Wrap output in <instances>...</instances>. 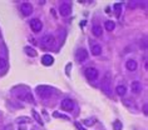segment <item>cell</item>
Listing matches in <instances>:
<instances>
[{"mask_svg":"<svg viewBox=\"0 0 148 130\" xmlns=\"http://www.w3.org/2000/svg\"><path fill=\"white\" fill-rule=\"evenodd\" d=\"M19 130H25V128H20V129H19Z\"/></svg>","mask_w":148,"mask_h":130,"instance_id":"484cf974","label":"cell"},{"mask_svg":"<svg viewBox=\"0 0 148 130\" xmlns=\"http://www.w3.org/2000/svg\"><path fill=\"white\" fill-rule=\"evenodd\" d=\"M143 111H144V115H147V114H148V110H147V105H144V106H143Z\"/></svg>","mask_w":148,"mask_h":130,"instance_id":"d4e9b609","label":"cell"},{"mask_svg":"<svg viewBox=\"0 0 148 130\" xmlns=\"http://www.w3.org/2000/svg\"><path fill=\"white\" fill-rule=\"evenodd\" d=\"M116 93L119 96H124L125 93H127V89H125L124 85H118V86L116 88Z\"/></svg>","mask_w":148,"mask_h":130,"instance_id":"9a60e30c","label":"cell"},{"mask_svg":"<svg viewBox=\"0 0 148 130\" xmlns=\"http://www.w3.org/2000/svg\"><path fill=\"white\" fill-rule=\"evenodd\" d=\"M75 126H77V128H78V130H86L84 128H82V125H80L79 123H75Z\"/></svg>","mask_w":148,"mask_h":130,"instance_id":"cb8c5ba5","label":"cell"},{"mask_svg":"<svg viewBox=\"0 0 148 130\" xmlns=\"http://www.w3.org/2000/svg\"><path fill=\"white\" fill-rule=\"evenodd\" d=\"M92 33H93L94 36H97V38H101V36L103 35V29L101 25H94L93 28H92Z\"/></svg>","mask_w":148,"mask_h":130,"instance_id":"4fadbf2b","label":"cell"},{"mask_svg":"<svg viewBox=\"0 0 148 130\" xmlns=\"http://www.w3.org/2000/svg\"><path fill=\"white\" fill-rule=\"evenodd\" d=\"M55 44V39L53 35H44L42 38V45L44 48H51Z\"/></svg>","mask_w":148,"mask_h":130,"instance_id":"277c9868","label":"cell"},{"mask_svg":"<svg viewBox=\"0 0 148 130\" xmlns=\"http://www.w3.org/2000/svg\"><path fill=\"white\" fill-rule=\"evenodd\" d=\"M92 54H93V55H99V54H102V46L98 45V44L93 45V46H92Z\"/></svg>","mask_w":148,"mask_h":130,"instance_id":"e0dca14e","label":"cell"},{"mask_svg":"<svg viewBox=\"0 0 148 130\" xmlns=\"http://www.w3.org/2000/svg\"><path fill=\"white\" fill-rule=\"evenodd\" d=\"M109 85H110V73H107L104 78H103L102 80V89L104 90V93H107V94H110L109 91Z\"/></svg>","mask_w":148,"mask_h":130,"instance_id":"5b68a950","label":"cell"},{"mask_svg":"<svg viewBox=\"0 0 148 130\" xmlns=\"http://www.w3.org/2000/svg\"><path fill=\"white\" fill-rule=\"evenodd\" d=\"M75 58L79 63H84L88 59V53L86 49H78L75 53Z\"/></svg>","mask_w":148,"mask_h":130,"instance_id":"52a82bcc","label":"cell"},{"mask_svg":"<svg viewBox=\"0 0 148 130\" xmlns=\"http://www.w3.org/2000/svg\"><path fill=\"white\" fill-rule=\"evenodd\" d=\"M137 61L133 60V59H129V60H127V63H125V68H127V70H129V71H134V70L137 69Z\"/></svg>","mask_w":148,"mask_h":130,"instance_id":"7c38bea8","label":"cell"},{"mask_svg":"<svg viewBox=\"0 0 148 130\" xmlns=\"http://www.w3.org/2000/svg\"><path fill=\"white\" fill-rule=\"evenodd\" d=\"M20 10L24 16H29V15H32V13H33V6H32V4H29V3H23L20 6Z\"/></svg>","mask_w":148,"mask_h":130,"instance_id":"8992f818","label":"cell"},{"mask_svg":"<svg viewBox=\"0 0 148 130\" xmlns=\"http://www.w3.org/2000/svg\"><path fill=\"white\" fill-rule=\"evenodd\" d=\"M6 66V60L4 58H0V69H4Z\"/></svg>","mask_w":148,"mask_h":130,"instance_id":"7402d4cb","label":"cell"},{"mask_svg":"<svg viewBox=\"0 0 148 130\" xmlns=\"http://www.w3.org/2000/svg\"><path fill=\"white\" fill-rule=\"evenodd\" d=\"M84 75H86L87 79H89V80H95L99 76V73L95 68H87L86 71H84Z\"/></svg>","mask_w":148,"mask_h":130,"instance_id":"3957f363","label":"cell"},{"mask_svg":"<svg viewBox=\"0 0 148 130\" xmlns=\"http://www.w3.org/2000/svg\"><path fill=\"white\" fill-rule=\"evenodd\" d=\"M36 94L39 96H42V98H49V96L53 94L54 89L50 88V86H47V85H40V86L36 88Z\"/></svg>","mask_w":148,"mask_h":130,"instance_id":"6da1fadb","label":"cell"},{"mask_svg":"<svg viewBox=\"0 0 148 130\" xmlns=\"http://www.w3.org/2000/svg\"><path fill=\"white\" fill-rule=\"evenodd\" d=\"M113 9H114V13H116V15H117V16H119V15H121V13H122V4H119V3L114 4Z\"/></svg>","mask_w":148,"mask_h":130,"instance_id":"d6986e66","label":"cell"},{"mask_svg":"<svg viewBox=\"0 0 148 130\" xmlns=\"http://www.w3.org/2000/svg\"><path fill=\"white\" fill-rule=\"evenodd\" d=\"M60 106H62V109L65 111H72L74 108V103L72 99H64V100H62Z\"/></svg>","mask_w":148,"mask_h":130,"instance_id":"ba28073f","label":"cell"},{"mask_svg":"<svg viewBox=\"0 0 148 130\" xmlns=\"http://www.w3.org/2000/svg\"><path fill=\"white\" fill-rule=\"evenodd\" d=\"M42 64L45 65V66L53 65V64H54V58L51 56V55H49V54L43 55V56H42Z\"/></svg>","mask_w":148,"mask_h":130,"instance_id":"30bf717a","label":"cell"},{"mask_svg":"<svg viewBox=\"0 0 148 130\" xmlns=\"http://www.w3.org/2000/svg\"><path fill=\"white\" fill-rule=\"evenodd\" d=\"M30 28H32V30L34 33H39L40 30H42V28H43V24H42V21H40L39 19H32Z\"/></svg>","mask_w":148,"mask_h":130,"instance_id":"9c48e42d","label":"cell"},{"mask_svg":"<svg viewBox=\"0 0 148 130\" xmlns=\"http://www.w3.org/2000/svg\"><path fill=\"white\" fill-rule=\"evenodd\" d=\"M131 89H132V93H134V94H139V93L142 91V84H140L139 81H132Z\"/></svg>","mask_w":148,"mask_h":130,"instance_id":"8fae6325","label":"cell"},{"mask_svg":"<svg viewBox=\"0 0 148 130\" xmlns=\"http://www.w3.org/2000/svg\"><path fill=\"white\" fill-rule=\"evenodd\" d=\"M113 129L114 130H122V123L121 121H114V124H113Z\"/></svg>","mask_w":148,"mask_h":130,"instance_id":"44dd1931","label":"cell"},{"mask_svg":"<svg viewBox=\"0 0 148 130\" xmlns=\"http://www.w3.org/2000/svg\"><path fill=\"white\" fill-rule=\"evenodd\" d=\"M24 51L29 55V56H32V58H34V56H36V55H38L36 50H35V49H33V48H30V46H25Z\"/></svg>","mask_w":148,"mask_h":130,"instance_id":"2e32d148","label":"cell"},{"mask_svg":"<svg viewBox=\"0 0 148 130\" xmlns=\"http://www.w3.org/2000/svg\"><path fill=\"white\" fill-rule=\"evenodd\" d=\"M59 13H60L62 16H69L70 13H72V6H70L69 3H62L60 6H59Z\"/></svg>","mask_w":148,"mask_h":130,"instance_id":"7a4b0ae2","label":"cell"},{"mask_svg":"<svg viewBox=\"0 0 148 130\" xmlns=\"http://www.w3.org/2000/svg\"><path fill=\"white\" fill-rule=\"evenodd\" d=\"M32 114H33V115H34V119H35V120H36V121H38V123H39V124H42V125H43V120H42V119H40V116H39V114H38V113H36V111H35V110H33V111H32Z\"/></svg>","mask_w":148,"mask_h":130,"instance_id":"ffe728a7","label":"cell"},{"mask_svg":"<svg viewBox=\"0 0 148 130\" xmlns=\"http://www.w3.org/2000/svg\"><path fill=\"white\" fill-rule=\"evenodd\" d=\"M19 98L21 100H25V101H29V103H34V99H33V96L30 93H25V94H20Z\"/></svg>","mask_w":148,"mask_h":130,"instance_id":"5bb4252c","label":"cell"},{"mask_svg":"<svg viewBox=\"0 0 148 130\" xmlns=\"http://www.w3.org/2000/svg\"><path fill=\"white\" fill-rule=\"evenodd\" d=\"M104 27H106V29L108 31H112V30H114V28H116V24H114L112 20H108V21H106Z\"/></svg>","mask_w":148,"mask_h":130,"instance_id":"ac0fdd59","label":"cell"},{"mask_svg":"<svg viewBox=\"0 0 148 130\" xmlns=\"http://www.w3.org/2000/svg\"><path fill=\"white\" fill-rule=\"evenodd\" d=\"M83 123H84L86 125H93V124H94V120H84Z\"/></svg>","mask_w":148,"mask_h":130,"instance_id":"603a6c76","label":"cell"}]
</instances>
